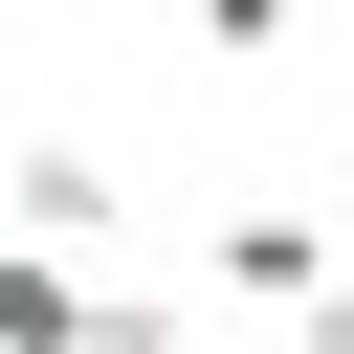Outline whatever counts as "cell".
<instances>
[{
	"instance_id": "3",
	"label": "cell",
	"mask_w": 354,
	"mask_h": 354,
	"mask_svg": "<svg viewBox=\"0 0 354 354\" xmlns=\"http://www.w3.org/2000/svg\"><path fill=\"white\" fill-rule=\"evenodd\" d=\"M22 221H44V243H111V221H133V177H111V155H66V133H44V155H22Z\"/></svg>"
},
{
	"instance_id": "5",
	"label": "cell",
	"mask_w": 354,
	"mask_h": 354,
	"mask_svg": "<svg viewBox=\"0 0 354 354\" xmlns=\"http://www.w3.org/2000/svg\"><path fill=\"white\" fill-rule=\"evenodd\" d=\"M288 354H354V288H288Z\"/></svg>"
},
{
	"instance_id": "4",
	"label": "cell",
	"mask_w": 354,
	"mask_h": 354,
	"mask_svg": "<svg viewBox=\"0 0 354 354\" xmlns=\"http://www.w3.org/2000/svg\"><path fill=\"white\" fill-rule=\"evenodd\" d=\"M177 22H199V44H221V66H266V44H288V22H310V0H177Z\"/></svg>"
},
{
	"instance_id": "1",
	"label": "cell",
	"mask_w": 354,
	"mask_h": 354,
	"mask_svg": "<svg viewBox=\"0 0 354 354\" xmlns=\"http://www.w3.org/2000/svg\"><path fill=\"white\" fill-rule=\"evenodd\" d=\"M88 288H111V266L22 221V243H0V354H88Z\"/></svg>"
},
{
	"instance_id": "2",
	"label": "cell",
	"mask_w": 354,
	"mask_h": 354,
	"mask_svg": "<svg viewBox=\"0 0 354 354\" xmlns=\"http://www.w3.org/2000/svg\"><path fill=\"white\" fill-rule=\"evenodd\" d=\"M221 288H243V310L332 288V221H310V199H243V221H221Z\"/></svg>"
}]
</instances>
